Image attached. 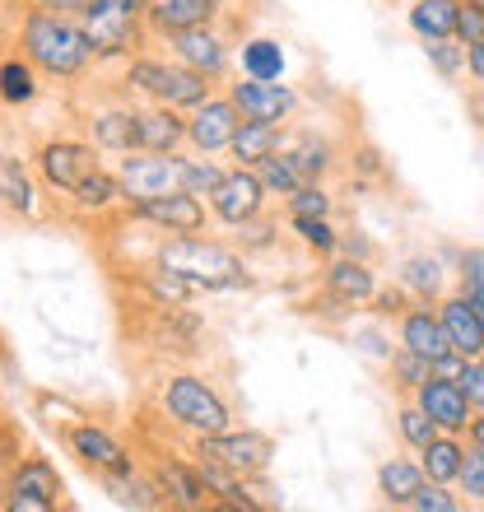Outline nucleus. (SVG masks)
Listing matches in <instances>:
<instances>
[{
	"label": "nucleus",
	"instance_id": "1",
	"mask_svg": "<svg viewBox=\"0 0 484 512\" xmlns=\"http://www.w3.org/2000/svg\"><path fill=\"white\" fill-rule=\"evenodd\" d=\"M19 47H24V56L33 61V70L52 75V80H75V75H84V66L94 61L80 24H75L70 14L42 10V5H33V10L24 14Z\"/></svg>",
	"mask_w": 484,
	"mask_h": 512
},
{
	"label": "nucleus",
	"instance_id": "2",
	"mask_svg": "<svg viewBox=\"0 0 484 512\" xmlns=\"http://www.w3.org/2000/svg\"><path fill=\"white\" fill-rule=\"evenodd\" d=\"M154 261L168 266L173 275H182L191 289H238V284H247L242 256L224 243L196 238V233H173L168 243H159Z\"/></svg>",
	"mask_w": 484,
	"mask_h": 512
},
{
	"label": "nucleus",
	"instance_id": "3",
	"mask_svg": "<svg viewBox=\"0 0 484 512\" xmlns=\"http://www.w3.org/2000/svg\"><path fill=\"white\" fill-rule=\"evenodd\" d=\"M84 42L94 61H121V56H135L145 47V0H89L80 14H75Z\"/></svg>",
	"mask_w": 484,
	"mask_h": 512
},
{
	"label": "nucleus",
	"instance_id": "4",
	"mask_svg": "<svg viewBox=\"0 0 484 512\" xmlns=\"http://www.w3.org/2000/svg\"><path fill=\"white\" fill-rule=\"evenodd\" d=\"M126 84L149 94L154 103H168V108H196L210 98V80L201 70L182 66V61H154V56H131Z\"/></svg>",
	"mask_w": 484,
	"mask_h": 512
},
{
	"label": "nucleus",
	"instance_id": "5",
	"mask_svg": "<svg viewBox=\"0 0 484 512\" xmlns=\"http://www.w3.org/2000/svg\"><path fill=\"white\" fill-rule=\"evenodd\" d=\"M159 401H163V410H168L182 429L196 433V438H201V433H224L233 424L224 396L205 378H196V373H173V378L163 382Z\"/></svg>",
	"mask_w": 484,
	"mask_h": 512
},
{
	"label": "nucleus",
	"instance_id": "6",
	"mask_svg": "<svg viewBox=\"0 0 484 512\" xmlns=\"http://www.w3.org/2000/svg\"><path fill=\"white\" fill-rule=\"evenodd\" d=\"M121 196L126 201H149V196H168L182 187V154H159V149H131L117 168Z\"/></svg>",
	"mask_w": 484,
	"mask_h": 512
},
{
	"label": "nucleus",
	"instance_id": "7",
	"mask_svg": "<svg viewBox=\"0 0 484 512\" xmlns=\"http://www.w3.org/2000/svg\"><path fill=\"white\" fill-rule=\"evenodd\" d=\"M196 457H210L219 461L224 471L242 475V480H252V475L270 471V461H275V443H270L266 433H252V429H224V433H201L196 438Z\"/></svg>",
	"mask_w": 484,
	"mask_h": 512
},
{
	"label": "nucleus",
	"instance_id": "8",
	"mask_svg": "<svg viewBox=\"0 0 484 512\" xmlns=\"http://www.w3.org/2000/svg\"><path fill=\"white\" fill-rule=\"evenodd\" d=\"M98 168V154L94 145H80V140H47V145L38 149V173L47 187L56 191H75L84 182V177Z\"/></svg>",
	"mask_w": 484,
	"mask_h": 512
},
{
	"label": "nucleus",
	"instance_id": "9",
	"mask_svg": "<svg viewBox=\"0 0 484 512\" xmlns=\"http://www.w3.org/2000/svg\"><path fill=\"white\" fill-rule=\"evenodd\" d=\"M135 219H145L154 224L159 233H201L205 229V205L201 196H191V191H168V196H149V201H135L131 205Z\"/></svg>",
	"mask_w": 484,
	"mask_h": 512
},
{
	"label": "nucleus",
	"instance_id": "10",
	"mask_svg": "<svg viewBox=\"0 0 484 512\" xmlns=\"http://www.w3.org/2000/svg\"><path fill=\"white\" fill-rule=\"evenodd\" d=\"M242 126V112L233 98H205L196 103V117L187 122V140L196 154H219L233 145V135Z\"/></svg>",
	"mask_w": 484,
	"mask_h": 512
},
{
	"label": "nucleus",
	"instance_id": "11",
	"mask_svg": "<svg viewBox=\"0 0 484 512\" xmlns=\"http://www.w3.org/2000/svg\"><path fill=\"white\" fill-rule=\"evenodd\" d=\"M168 47H173V61L182 66L201 70L205 80H219L229 70V42L219 38L210 24H196V28H182V33H168Z\"/></svg>",
	"mask_w": 484,
	"mask_h": 512
},
{
	"label": "nucleus",
	"instance_id": "12",
	"mask_svg": "<svg viewBox=\"0 0 484 512\" xmlns=\"http://www.w3.org/2000/svg\"><path fill=\"white\" fill-rule=\"evenodd\" d=\"M61 503V475L42 457H28L19 471L10 475V499L5 508L14 512H52Z\"/></svg>",
	"mask_w": 484,
	"mask_h": 512
},
{
	"label": "nucleus",
	"instance_id": "13",
	"mask_svg": "<svg viewBox=\"0 0 484 512\" xmlns=\"http://www.w3.org/2000/svg\"><path fill=\"white\" fill-rule=\"evenodd\" d=\"M261 205H266V187H261L256 168H233V173H224V182L210 191V210H215L224 224H233V229H238L242 219L261 215Z\"/></svg>",
	"mask_w": 484,
	"mask_h": 512
},
{
	"label": "nucleus",
	"instance_id": "14",
	"mask_svg": "<svg viewBox=\"0 0 484 512\" xmlns=\"http://www.w3.org/2000/svg\"><path fill=\"white\" fill-rule=\"evenodd\" d=\"M229 98L238 103V112L247 117V122H275L280 126L289 112L298 108V98H294V89L289 84H280V80H238L229 89Z\"/></svg>",
	"mask_w": 484,
	"mask_h": 512
},
{
	"label": "nucleus",
	"instance_id": "15",
	"mask_svg": "<svg viewBox=\"0 0 484 512\" xmlns=\"http://www.w3.org/2000/svg\"><path fill=\"white\" fill-rule=\"evenodd\" d=\"M415 405L443 433H457V429L471 424V401H466V391L457 387V378H438V373H429V378L415 387Z\"/></svg>",
	"mask_w": 484,
	"mask_h": 512
},
{
	"label": "nucleus",
	"instance_id": "16",
	"mask_svg": "<svg viewBox=\"0 0 484 512\" xmlns=\"http://www.w3.org/2000/svg\"><path fill=\"white\" fill-rule=\"evenodd\" d=\"M66 443H70V452L89 466V471H98V475H121V471H135V461H131V452L112 438V433H103L98 424H75V429L66 433Z\"/></svg>",
	"mask_w": 484,
	"mask_h": 512
},
{
	"label": "nucleus",
	"instance_id": "17",
	"mask_svg": "<svg viewBox=\"0 0 484 512\" xmlns=\"http://www.w3.org/2000/svg\"><path fill=\"white\" fill-rule=\"evenodd\" d=\"M438 322H443V336H447V345H452V354H461V359H480L484 354V322L475 317L466 294L443 298V303H438Z\"/></svg>",
	"mask_w": 484,
	"mask_h": 512
},
{
	"label": "nucleus",
	"instance_id": "18",
	"mask_svg": "<svg viewBox=\"0 0 484 512\" xmlns=\"http://www.w3.org/2000/svg\"><path fill=\"white\" fill-rule=\"evenodd\" d=\"M219 14V0H145V24L154 38L182 33V28L210 24Z\"/></svg>",
	"mask_w": 484,
	"mask_h": 512
},
{
	"label": "nucleus",
	"instance_id": "19",
	"mask_svg": "<svg viewBox=\"0 0 484 512\" xmlns=\"http://www.w3.org/2000/svg\"><path fill=\"white\" fill-rule=\"evenodd\" d=\"M154 485L163 489L168 508H215L210 489L201 485V475H196L191 461H159L154 466Z\"/></svg>",
	"mask_w": 484,
	"mask_h": 512
},
{
	"label": "nucleus",
	"instance_id": "20",
	"mask_svg": "<svg viewBox=\"0 0 484 512\" xmlns=\"http://www.w3.org/2000/svg\"><path fill=\"white\" fill-rule=\"evenodd\" d=\"M401 345L415 350L419 359H429V364L443 359V354H452V345H447V336H443V322H438V312H433L429 303L401 312Z\"/></svg>",
	"mask_w": 484,
	"mask_h": 512
},
{
	"label": "nucleus",
	"instance_id": "21",
	"mask_svg": "<svg viewBox=\"0 0 484 512\" xmlns=\"http://www.w3.org/2000/svg\"><path fill=\"white\" fill-rule=\"evenodd\" d=\"M89 135H94L98 149H112V154H131V149H140V112H131V108H108V112H98L94 122H89Z\"/></svg>",
	"mask_w": 484,
	"mask_h": 512
},
{
	"label": "nucleus",
	"instance_id": "22",
	"mask_svg": "<svg viewBox=\"0 0 484 512\" xmlns=\"http://www.w3.org/2000/svg\"><path fill=\"white\" fill-rule=\"evenodd\" d=\"M182 140H187V122L177 117V108H168V103H154V108L140 112V149L173 154Z\"/></svg>",
	"mask_w": 484,
	"mask_h": 512
},
{
	"label": "nucleus",
	"instance_id": "23",
	"mask_svg": "<svg viewBox=\"0 0 484 512\" xmlns=\"http://www.w3.org/2000/svg\"><path fill=\"white\" fill-rule=\"evenodd\" d=\"M326 289L336 298H345V303H368L373 298V270H368V261H359V256H345V261H331V270H326Z\"/></svg>",
	"mask_w": 484,
	"mask_h": 512
},
{
	"label": "nucleus",
	"instance_id": "24",
	"mask_svg": "<svg viewBox=\"0 0 484 512\" xmlns=\"http://www.w3.org/2000/svg\"><path fill=\"white\" fill-rule=\"evenodd\" d=\"M233 159H238V168H256L261 159H270L275 149H280V126L275 122H247L242 117L238 135H233Z\"/></svg>",
	"mask_w": 484,
	"mask_h": 512
},
{
	"label": "nucleus",
	"instance_id": "25",
	"mask_svg": "<svg viewBox=\"0 0 484 512\" xmlns=\"http://www.w3.org/2000/svg\"><path fill=\"white\" fill-rule=\"evenodd\" d=\"M461 0H415L410 5V28L419 38H457Z\"/></svg>",
	"mask_w": 484,
	"mask_h": 512
},
{
	"label": "nucleus",
	"instance_id": "26",
	"mask_svg": "<svg viewBox=\"0 0 484 512\" xmlns=\"http://www.w3.org/2000/svg\"><path fill=\"white\" fill-rule=\"evenodd\" d=\"M419 457H424V461H419L424 480H433V485H452V480L461 475V457H466V447L452 443V438H443V433H438V438H433V443L424 447Z\"/></svg>",
	"mask_w": 484,
	"mask_h": 512
},
{
	"label": "nucleus",
	"instance_id": "27",
	"mask_svg": "<svg viewBox=\"0 0 484 512\" xmlns=\"http://www.w3.org/2000/svg\"><path fill=\"white\" fill-rule=\"evenodd\" d=\"M108 494L121 503V508H163V489L154 480H140L135 471H121V475H103Z\"/></svg>",
	"mask_w": 484,
	"mask_h": 512
},
{
	"label": "nucleus",
	"instance_id": "28",
	"mask_svg": "<svg viewBox=\"0 0 484 512\" xmlns=\"http://www.w3.org/2000/svg\"><path fill=\"white\" fill-rule=\"evenodd\" d=\"M419 485H424V471H419L415 461H387V466L377 471V489H382V499H387L391 508H405Z\"/></svg>",
	"mask_w": 484,
	"mask_h": 512
},
{
	"label": "nucleus",
	"instance_id": "29",
	"mask_svg": "<svg viewBox=\"0 0 484 512\" xmlns=\"http://www.w3.org/2000/svg\"><path fill=\"white\" fill-rule=\"evenodd\" d=\"M284 154L294 159V168L303 173V182H322V177L331 173V145H326V140H317V135H298Z\"/></svg>",
	"mask_w": 484,
	"mask_h": 512
},
{
	"label": "nucleus",
	"instance_id": "30",
	"mask_svg": "<svg viewBox=\"0 0 484 512\" xmlns=\"http://www.w3.org/2000/svg\"><path fill=\"white\" fill-rule=\"evenodd\" d=\"M70 196H75V205H80V210L98 215V210H108V205L121 201V182H117V173H103V168H94V173L84 177V182L70 191Z\"/></svg>",
	"mask_w": 484,
	"mask_h": 512
},
{
	"label": "nucleus",
	"instance_id": "31",
	"mask_svg": "<svg viewBox=\"0 0 484 512\" xmlns=\"http://www.w3.org/2000/svg\"><path fill=\"white\" fill-rule=\"evenodd\" d=\"M242 70H247L252 80H280V70H284L280 42H266V38L247 42V47H242Z\"/></svg>",
	"mask_w": 484,
	"mask_h": 512
},
{
	"label": "nucleus",
	"instance_id": "32",
	"mask_svg": "<svg viewBox=\"0 0 484 512\" xmlns=\"http://www.w3.org/2000/svg\"><path fill=\"white\" fill-rule=\"evenodd\" d=\"M256 177H261V187L266 191H280V196H289V191L303 187V173L294 168V159H289L284 149H275L270 159L256 163Z\"/></svg>",
	"mask_w": 484,
	"mask_h": 512
},
{
	"label": "nucleus",
	"instance_id": "33",
	"mask_svg": "<svg viewBox=\"0 0 484 512\" xmlns=\"http://www.w3.org/2000/svg\"><path fill=\"white\" fill-rule=\"evenodd\" d=\"M38 94V75H33V61H5L0 66V98L5 103H28V98Z\"/></svg>",
	"mask_w": 484,
	"mask_h": 512
},
{
	"label": "nucleus",
	"instance_id": "34",
	"mask_svg": "<svg viewBox=\"0 0 484 512\" xmlns=\"http://www.w3.org/2000/svg\"><path fill=\"white\" fill-rule=\"evenodd\" d=\"M401 280H405V289H415L424 303H433L438 289H443V266H438L433 256H415V261H405Z\"/></svg>",
	"mask_w": 484,
	"mask_h": 512
},
{
	"label": "nucleus",
	"instance_id": "35",
	"mask_svg": "<svg viewBox=\"0 0 484 512\" xmlns=\"http://www.w3.org/2000/svg\"><path fill=\"white\" fill-rule=\"evenodd\" d=\"M0 201L10 205V210H19V215L33 210V187H28L24 168L14 159H0Z\"/></svg>",
	"mask_w": 484,
	"mask_h": 512
},
{
	"label": "nucleus",
	"instance_id": "36",
	"mask_svg": "<svg viewBox=\"0 0 484 512\" xmlns=\"http://www.w3.org/2000/svg\"><path fill=\"white\" fill-rule=\"evenodd\" d=\"M424 56L433 61V70L443 80H457L466 70V42H452V38H424Z\"/></svg>",
	"mask_w": 484,
	"mask_h": 512
},
{
	"label": "nucleus",
	"instance_id": "37",
	"mask_svg": "<svg viewBox=\"0 0 484 512\" xmlns=\"http://www.w3.org/2000/svg\"><path fill=\"white\" fill-rule=\"evenodd\" d=\"M284 205H289V219H326L331 215V196L322 191V182H303L298 191L284 196Z\"/></svg>",
	"mask_w": 484,
	"mask_h": 512
},
{
	"label": "nucleus",
	"instance_id": "38",
	"mask_svg": "<svg viewBox=\"0 0 484 512\" xmlns=\"http://www.w3.org/2000/svg\"><path fill=\"white\" fill-rule=\"evenodd\" d=\"M396 429H401V438H405L410 447H415V452H424V447H429L433 438L443 433L429 415H424V410H419V405H405L401 415H396Z\"/></svg>",
	"mask_w": 484,
	"mask_h": 512
},
{
	"label": "nucleus",
	"instance_id": "39",
	"mask_svg": "<svg viewBox=\"0 0 484 512\" xmlns=\"http://www.w3.org/2000/svg\"><path fill=\"white\" fill-rule=\"evenodd\" d=\"M461 494L471 503H484V447L471 443L466 447V457H461V475H457Z\"/></svg>",
	"mask_w": 484,
	"mask_h": 512
},
{
	"label": "nucleus",
	"instance_id": "40",
	"mask_svg": "<svg viewBox=\"0 0 484 512\" xmlns=\"http://www.w3.org/2000/svg\"><path fill=\"white\" fill-rule=\"evenodd\" d=\"M219 182H224V173H219L215 163H205V159H182V191H191V196H210Z\"/></svg>",
	"mask_w": 484,
	"mask_h": 512
},
{
	"label": "nucleus",
	"instance_id": "41",
	"mask_svg": "<svg viewBox=\"0 0 484 512\" xmlns=\"http://www.w3.org/2000/svg\"><path fill=\"white\" fill-rule=\"evenodd\" d=\"M405 508H415V512H457L461 499H452L447 494V485H433V480H424V485L410 494V503Z\"/></svg>",
	"mask_w": 484,
	"mask_h": 512
},
{
	"label": "nucleus",
	"instance_id": "42",
	"mask_svg": "<svg viewBox=\"0 0 484 512\" xmlns=\"http://www.w3.org/2000/svg\"><path fill=\"white\" fill-rule=\"evenodd\" d=\"M391 373H396V387H410V391H415L419 382L433 373V364H429V359H419L415 350H401L396 359H391Z\"/></svg>",
	"mask_w": 484,
	"mask_h": 512
},
{
	"label": "nucleus",
	"instance_id": "43",
	"mask_svg": "<svg viewBox=\"0 0 484 512\" xmlns=\"http://www.w3.org/2000/svg\"><path fill=\"white\" fill-rule=\"evenodd\" d=\"M294 233H298V238H303L308 247H317L322 256H326V252H336V247H340L336 229H331L326 219H294Z\"/></svg>",
	"mask_w": 484,
	"mask_h": 512
},
{
	"label": "nucleus",
	"instance_id": "44",
	"mask_svg": "<svg viewBox=\"0 0 484 512\" xmlns=\"http://www.w3.org/2000/svg\"><path fill=\"white\" fill-rule=\"evenodd\" d=\"M457 387L466 391L471 410H484V364H480V359H461V368H457Z\"/></svg>",
	"mask_w": 484,
	"mask_h": 512
},
{
	"label": "nucleus",
	"instance_id": "45",
	"mask_svg": "<svg viewBox=\"0 0 484 512\" xmlns=\"http://www.w3.org/2000/svg\"><path fill=\"white\" fill-rule=\"evenodd\" d=\"M457 38L471 47V42H484V10H475L471 0H461V14H457Z\"/></svg>",
	"mask_w": 484,
	"mask_h": 512
},
{
	"label": "nucleus",
	"instance_id": "46",
	"mask_svg": "<svg viewBox=\"0 0 484 512\" xmlns=\"http://www.w3.org/2000/svg\"><path fill=\"white\" fill-rule=\"evenodd\" d=\"M461 289H484V247L461 252Z\"/></svg>",
	"mask_w": 484,
	"mask_h": 512
},
{
	"label": "nucleus",
	"instance_id": "47",
	"mask_svg": "<svg viewBox=\"0 0 484 512\" xmlns=\"http://www.w3.org/2000/svg\"><path fill=\"white\" fill-rule=\"evenodd\" d=\"M238 229H242V243H247V247H270V243H275V224H261V215L242 219Z\"/></svg>",
	"mask_w": 484,
	"mask_h": 512
},
{
	"label": "nucleus",
	"instance_id": "48",
	"mask_svg": "<svg viewBox=\"0 0 484 512\" xmlns=\"http://www.w3.org/2000/svg\"><path fill=\"white\" fill-rule=\"evenodd\" d=\"M377 317H401L405 312V294L401 289H387V294H377Z\"/></svg>",
	"mask_w": 484,
	"mask_h": 512
},
{
	"label": "nucleus",
	"instance_id": "49",
	"mask_svg": "<svg viewBox=\"0 0 484 512\" xmlns=\"http://www.w3.org/2000/svg\"><path fill=\"white\" fill-rule=\"evenodd\" d=\"M33 5H42V10H56V14H70V19H75V14H80L89 0H33Z\"/></svg>",
	"mask_w": 484,
	"mask_h": 512
},
{
	"label": "nucleus",
	"instance_id": "50",
	"mask_svg": "<svg viewBox=\"0 0 484 512\" xmlns=\"http://www.w3.org/2000/svg\"><path fill=\"white\" fill-rule=\"evenodd\" d=\"M466 70L484 84V42H471V47H466Z\"/></svg>",
	"mask_w": 484,
	"mask_h": 512
},
{
	"label": "nucleus",
	"instance_id": "51",
	"mask_svg": "<svg viewBox=\"0 0 484 512\" xmlns=\"http://www.w3.org/2000/svg\"><path fill=\"white\" fill-rule=\"evenodd\" d=\"M461 294H466V303H471V308H475V317H480V322H484V289H461Z\"/></svg>",
	"mask_w": 484,
	"mask_h": 512
},
{
	"label": "nucleus",
	"instance_id": "52",
	"mask_svg": "<svg viewBox=\"0 0 484 512\" xmlns=\"http://www.w3.org/2000/svg\"><path fill=\"white\" fill-rule=\"evenodd\" d=\"M471 443L484 447V410H480V419H471Z\"/></svg>",
	"mask_w": 484,
	"mask_h": 512
},
{
	"label": "nucleus",
	"instance_id": "53",
	"mask_svg": "<svg viewBox=\"0 0 484 512\" xmlns=\"http://www.w3.org/2000/svg\"><path fill=\"white\" fill-rule=\"evenodd\" d=\"M471 5H475V10H484V0H471Z\"/></svg>",
	"mask_w": 484,
	"mask_h": 512
},
{
	"label": "nucleus",
	"instance_id": "54",
	"mask_svg": "<svg viewBox=\"0 0 484 512\" xmlns=\"http://www.w3.org/2000/svg\"><path fill=\"white\" fill-rule=\"evenodd\" d=\"M480 364H484V354H480Z\"/></svg>",
	"mask_w": 484,
	"mask_h": 512
}]
</instances>
